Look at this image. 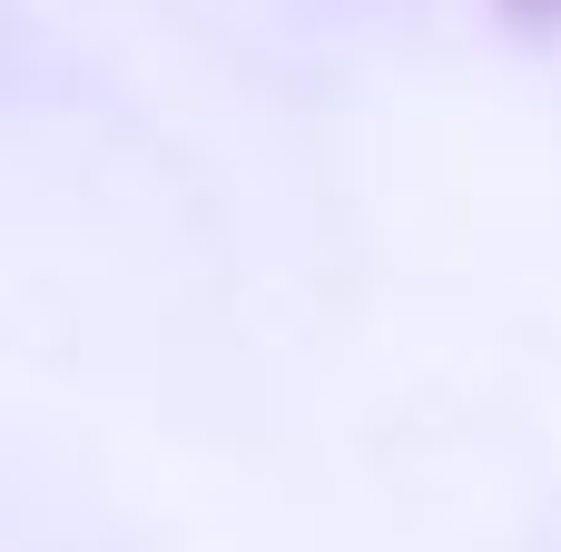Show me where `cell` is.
<instances>
[{"mask_svg": "<svg viewBox=\"0 0 561 552\" xmlns=\"http://www.w3.org/2000/svg\"><path fill=\"white\" fill-rule=\"evenodd\" d=\"M513 20H561V0H503Z\"/></svg>", "mask_w": 561, "mask_h": 552, "instance_id": "1", "label": "cell"}]
</instances>
